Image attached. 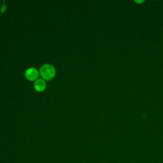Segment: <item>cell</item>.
Listing matches in <instances>:
<instances>
[{
    "label": "cell",
    "mask_w": 163,
    "mask_h": 163,
    "mask_svg": "<svg viewBox=\"0 0 163 163\" xmlns=\"http://www.w3.org/2000/svg\"><path fill=\"white\" fill-rule=\"evenodd\" d=\"M41 76L45 80H51L55 75V68L50 64H45L40 69Z\"/></svg>",
    "instance_id": "6da1fadb"
},
{
    "label": "cell",
    "mask_w": 163,
    "mask_h": 163,
    "mask_svg": "<svg viewBox=\"0 0 163 163\" xmlns=\"http://www.w3.org/2000/svg\"><path fill=\"white\" fill-rule=\"evenodd\" d=\"M25 76L29 80L33 81L38 78V72L36 68L31 67L26 69L25 72Z\"/></svg>",
    "instance_id": "7a4b0ae2"
},
{
    "label": "cell",
    "mask_w": 163,
    "mask_h": 163,
    "mask_svg": "<svg viewBox=\"0 0 163 163\" xmlns=\"http://www.w3.org/2000/svg\"><path fill=\"white\" fill-rule=\"evenodd\" d=\"M34 87L38 92H42L46 88L45 82L42 78L37 79L35 82H34Z\"/></svg>",
    "instance_id": "3957f363"
}]
</instances>
